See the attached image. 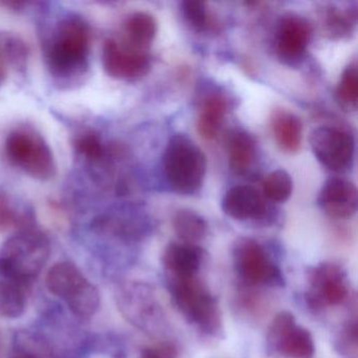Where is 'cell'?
Returning a JSON list of instances; mask_svg holds the SVG:
<instances>
[{
	"instance_id": "cell-1",
	"label": "cell",
	"mask_w": 358,
	"mask_h": 358,
	"mask_svg": "<svg viewBox=\"0 0 358 358\" xmlns=\"http://www.w3.org/2000/svg\"><path fill=\"white\" fill-rule=\"evenodd\" d=\"M91 32L80 16H64L56 24L45 45V60L52 76L60 81H74L90 68Z\"/></svg>"
},
{
	"instance_id": "cell-2",
	"label": "cell",
	"mask_w": 358,
	"mask_h": 358,
	"mask_svg": "<svg viewBox=\"0 0 358 358\" xmlns=\"http://www.w3.org/2000/svg\"><path fill=\"white\" fill-rule=\"evenodd\" d=\"M51 255L49 238L34 227L20 230L0 246V275L30 286Z\"/></svg>"
},
{
	"instance_id": "cell-3",
	"label": "cell",
	"mask_w": 358,
	"mask_h": 358,
	"mask_svg": "<svg viewBox=\"0 0 358 358\" xmlns=\"http://www.w3.org/2000/svg\"><path fill=\"white\" fill-rule=\"evenodd\" d=\"M162 160L165 177L173 190L181 194H194L202 187L206 175V157L187 136H173Z\"/></svg>"
},
{
	"instance_id": "cell-4",
	"label": "cell",
	"mask_w": 358,
	"mask_h": 358,
	"mask_svg": "<svg viewBox=\"0 0 358 358\" xmlns=\"http://www.w3.org/2000/svg\"><path fill=\"white\" fill-rule=\"evenodd\" d=\"M45 285L50 292L62 299L78 317H92L99 309V291L71 262L54 264L45 276Z\"/></svg>"
},
{
	"instance_id": "cell-5",
	"label": "cell",
	"mask_w": 358,
	"mask_h": 358,
	"mask_svg": "<svg viewBox=\"0 0 358 358\" xmlns=\"http://www.w3.org/2000/svg\"><path fill=\"white\" fill-rule=\"evenodd\" d=\"M5 150L10 163L32 179L51 181L57 173L53 150L43 136L33 129L11 131L6 139Z\"/></svg>"
},
{
	"instance_id": "cell-6",
	"label": "cell",
	"mask_w": 358,
	"mask_h": 358,
	"mask_svg": "<svg viewBox=\"0 0 358 358\" xmlns=\"http://www.w3.org/2000/svg\"><path fill=\"white\" fill-rule=\"evenodd\" d=\"M171 297L182 314L208 334H215L221 327V315L215 297L196 276L173 278Z\"/></svg>"
},
{
	"instance_id": "cell-7",
	"label": "cell",
	"mask_w": 358,
	"mask_h": 358,
	"mask_svg": "<svg viewBox=\"0 0 358 358\" xmlns=\"http://www.w3.org/2000/svg\"><path fill=\"white\" fill-rule=\"evenodd\" d=\"M268 345L286 358H313L315 345L311 333L296 324L290 312H280L268 329Z\"/></svg>"
},
{
	"instance_id": "cell-8",
	"label": "cell",
	"mask_w": 358,
	"mask_h": 358,
	"mask_svg": "<svg viewBox=\"0 0 358 358\" xmlns=\"http://www.w3.org/2000/svg\"><path fill=\"white\" fill-rule=\"evenodd\" d=\"M236 272L251 286L282 284V272L257 241L245 238L234 249Z\"/></svg>"
},
{
	"instance_id": "cell-9",
	"label": "cell",
	"mask_w": 358,
	"mask_h": 358,
	"mask_svg": "<svg viewBox=\"0 0 358 358\" xmlns=\"http://www.w3.org/2000/svg\"><path fill=\"white\" fill-rule=\"evenodd\" d=\"M314 156L332 171H345L354 158L353 137L351 134L334 127H320L310 136Z\"/></svg>"
},
{
	"instance_id": "cell-10",
	"label": "cell",
	"mask_w": 358,
	"mask_h": 358,
	"mask_svg": "<svg viewBox=\"0 0 358 358\" xmlns=\"http://www.w3.org/2000/svg\"><path fill=\"white\" fill-rule=\"evenodd\" d=\"M349 297L347 276L339 266L332 263L320 264L309 273L307 301L310 307L320 310L345 303Z\"/></svg>"
},
{
	"instance_id": "cell-11",
	"label": "cell",
	"mask_w": 358,
	"mask_h": 358,
	"mask_svg": "<svg viewBox=\"0 0 358 358\" xmlns=\"http://www.w3.org/2000/svg\"><path fill=\"white\" fill-rule=\"evenodd\" d=\"M102 64L108 76L125 81L138 80L152 68L148 53L129 49L117 39H108L104 43Z\"/></svg>"
},
{
	"instance_id": "cell-12",
	"label": "cell",
	"mask_w": 358,
	"mask_h": 358,
	"mask_svg": "<svg viewBox=\"0 0 358 358\" xmlns=\"http://www.w3.org/2000/svg\"><path fill=\"white\" fill-rule=\"evenodd\" d=\"M312 29L305 18L299 15L284 16L278 24L276 51L286 64L299 62L311 41Z\"/></svg>"
},
{
	"instance_id": "cell-13",
	"label": "cell",
	"mask_w": 358,
	"mask_h": 358,
	"mask_svg": "<svg viewBox=\"0 0 358 358\" xmlns=\"http://www.w3.org/2000/svg\"><path fill=\"white\" fill-rule=\"evenodd\" d=\"M318 205L333 219H350L357 211L358 194L355 184L341 178L329 179L318 194Z\"/></svg>"
},
{
	"instance_id": "cell-14",
	"label": "cell",
	"mask_w": 358,
	"mask_h": 358,
	"mask_svg": "<svg viewBox=\"0 0 358 358\" xmlns=\"http://www.w3.org/2000/svg\"><path fill=\"white\" fill-rule=\"evenodd\" d=\"M222 209L226 215L238 221L261 220L267 213V205L259 190L248 185L230 188L222 201Z\"/></svg>"
},
{
	"instance_id": "cell-15",
	"label": "cell",
	"mask_w": 358,
	"mask_h": 358,
	"mask_svg": "<svg viewBox=\"0 0 358 358\" xmlns=\"http://www.w3.org/2000/svg\"><path fill=\"white\" fill-rule=\"evenodd\" d=\"M204 251L201 247L188 243H171L162 255L163 265L173 278L196 276L202 265Z\"/></svg>"
},
{
	"instance_id": "cell-16",
	"label": "cell",
	"mask_w": 358,
	"mask_h": 358,
	"mask_svg": "<svg viewBox=\"0 0 358 358\" xmlns=\"http://www.w3.org/2000/svg\"><path fill=\"white\" fill-rule=\"evenodd\" d=\"M157 34V22L152 14L136 12L125 20L122 37L117 39L129 49L146 53Z\"/></svg>"
},
{
	"instance_id": "cell-17",
	"label": "cell",
	"mask_w": 358,
	"mask_h": 358,
	"mask_svg": "<svg viewBox=\"0 0 358 358\" xmlns=\"http://www.w3.org/2000/svg\"><path fill=\"white\" fill-rule=\"evenodd\" d=\"M227 110V100L221 94H210L204 98L198 120V131L204 139L217 137Z\"/></svg>"
},
{
	"instance_id": "cell-18",
	"label": "cell",
	"mask_w": 358,
	"mask_h": 358,
	"mask_svg": "<svg viewBox=\"0 0 358 358\" xmlns=\"http://www.w3.org/2000/svg\"><path fill=\"white\" fill-rule=\"evenodd\" d=\"M274 137L280 148L289 154L299 152L303 139V125L291 113L278 112L272 119Z\"/></svg>"
},
{
	"instance_id": "cell-19",
	"label": "cell",
	"mask_w": 358,
	"mask_h": 358,
	"mask_svg": "<svg viewBox=\"0 0 358 358\" xmlns=\"http://www.w3.org/2000/svg\"><path fill=\"white\" fill-rule=\"evenodd\" d=\"M30 286L0 275V316L5 318L20 317L27 307V290Z\"/></svg>"
},
{
	"instance_id": "cell-20",
	"label": "cell",
	"mask_w": 358,
	"mask_h": 358,
	"mask_svg": "<svg viewBox=\"0 0 358 358\" xmlns=\"http://www.w3.org/2000/svg\"><path fill=\"white\" fill-rule=\"evenodd\" d=\"M257 143L250 134L238 131L232 136L228 146V159L231 171L236 175H246L255 164Z\"/></svg>"
},
{
	"instance_id": "cell-21",
	"label": "cell",
	"mask_w": 358,
	"mask_h": 358,
	"mask_svg": "<svg viewBox=\"0 0 358 358\" xmlns=\"http://www.w3.org/2000/svg\"><path fill=\"white\" fill-rule=\"evenodd\" d=\"M173 227L180 240L194 245L206 236L208 229L204 217L189 209H180L173 215Z\"/></svg>"
},
{
	"instance_id": "cell-22",
	"label": "cell",
	"mask_w": 358,
	"mask_h": 358,
	"mask_svg": "<svg viewBox=\"0 0 358 358\" xmlns=\"http://www.w3.org/2000/svg\"><path fill=\"white\" fill-rule=\"evenodd\" d=\"M33 227V215L28 209H20L7 192L0 189V232Z\"/></svg>"
},
{
	"instance_id": "cell-23",
	"label": "cell",
	"mask_w": 358,
	"mask_h": 358,
	"mask_svg": "<svg viewBox=\"0 0 358 358\" xmlns=\"http://www.w3.org/2000/svg\"><path fill=\"white\" fill-rule=\"evenodd\" d=\"M336 100L345 112H355L358 102V73L356 64L348 66L336 89Z\"/></svg>"
},
{
	"instance_id": "cell-24",
	"label": "cell",
	"mask_w": 358,
	"mask_h": 358,
	"mask_svg": "<svg viewBox=\"0 0 358 358\" xmlns=\"http://www.w3.org/2000/svg\"><path fill=\"white\" fill-rule=\"evenodd\" d=\"M0 53L3 54L9 66L17 71L27 68L29 48L20 36L10 33H0Z\"/></svg>"
},
{
	"instance_id": "cell-25",
	"label": "cell",
	"mask_w": 358,
	"mask_h": 358,
	"mask_svg": "<svg viewBox=\"0 0 358 358\" xmlns=\"http://www.w3.org/2000/svg\"><path fill=\"white\" fill-rule=\"evenodd\" d=\"M354 18L355 16H352L349 12L330 7L324 10L322 26L324 33L330 35L332 38H343L351 34Z\"/></svg>"
},
{
	"instance_id": "cell-26",
	"label": "cell",
	"mask_w": 358,
	"mask_h": 358,
	"mask_svg": "<svg viewBox=\"0 0 358 358\" xmlns=\"http://www.w3.org/2000/svg\"><path fill=\"white\" fill-rule=\"evenodd\" d=\"M292 189V178L282 169L272 171L264 180V194L272 202L282 203L288 200Z\"/></svg>"
},
{
	"instance_id": "cell-27",
	"label": "cell",
	"mask_w": 358,
	"mask_h": 358,
	"mask_svg": "<svg viewBox=\"0 0 358 358\" xmlns=\"http://www.w3.org/2000/svg\"><path fill=\"white\" fill-rule=\"evenodd\" d=\"M182 13L190 27L194 30L202 32L210 27V16L206 5L202 1L187 0L182 3Z\"/></svg>"
},
{
	"instance_id": "cell-28",
	"label": "cell",
	"mask_w": 358,
	"mask_h": 358,
	"mask_svg": "<svg viewBox=\"0 0 358 358\" xmlns=\"http://www.w3.org/2000/svg\"><path fill=\"white\" fill-rule=\"evenodd\" d=\"M75 148L80 156L91 162H98L104 157L103 143L94 133H85L77 137Z\"/></svg>"
},
{
	"instance_id": "cell-29",
	"label": "cell",
	"mask_w": 358,
	"mask_h": 358,
	"mask_svg": "<svg viewBox=\"0 0 358 358\" xmlns=\"http://www.w3.org/2000/svg\"><path fill=\"white\" fill-rule=\"evenodd\" d=\"M357 320H350L343 330L338 338V349L345 355L356 357L357 355Z\"/></svg>"
},
{
	"instance_id": "cell-30",
	"label": "cell",
	"mask_w": 358,
	"mask_h": 358,
	"mask_svg": "<svg viewBox=\"0 0 358 358\" xmlns=\"http://www.w3.org/2000/svg\"><path fill=\"white\" fill-rule=\"evenodd\" d=\"M177 350L173 345L164 343L158 347L145 348L139 358H176Z\"/></svg>"
},
{
	"instance_id": "cell-31",
	"label": "cell",
	"mask_w": 358,
	"mask_h": 358,
	"mask_svg": "<svg viewBox=\"0 0 358 358\" xmlns=\"http://www.w3.org/2000/svg\"><path fill=\"white\" fill-rule=\"evenodd\" d=\"M8 68H10L8 62H6L5 57L0 53V85L5 83L7 78Z\"/></svg>"
},
{
	"instance_id": "cell-32",
	"label": "cell",
	"mask_w": 358,
	"mask_h": 358,
	"mask_svg": "<svg viewBox=\"0 0 358 358\" xmlns=\"http://www.w3.org/2000/svg\"><path fill=\"white\" fill-rule=\"evenodd\" d=\"M12 358H38V357H35V356H33V355H28V354H20V355H16Z\"/></svg>"
},
{
	"instance_id": "cell-33",
	"label": "cell",
	"mask_w": 358,
	"mask_h": 358,
	"mask_svg": "<svg viewBox=\"0 0 358 358\" xmlns=\"http://www.w3.org/2000/svg\"><path fill=\"white\" fill-rule=\"evenodd\" d=\"M0 351H1V341H0Z\"/></svg>"
}]
</instances>
